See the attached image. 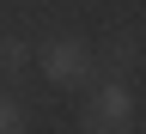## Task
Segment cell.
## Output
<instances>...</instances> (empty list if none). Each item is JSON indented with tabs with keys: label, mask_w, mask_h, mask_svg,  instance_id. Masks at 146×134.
<instances>
[{
	"label": "cell",
	"mask_w": 146,
	"mask_h": 134,
	"mask_svg": "<svg viewBox=\"0 0 146 134\" xmlns=\"http://www.w3.org/2000/svg\"><path fill=\"white\" fill-rule=\"evenodd\" d=\"M134 116H140L134 85L110 73L104 85H91V98H85V110H79V128H85V134H128V128H134Z\"/></svg>",
	"instance_id": "6da1fadb"
},
{
	"label": "cell",
	"mask_w": 146,
	"mask_h": 134,
	"mask_svg": "<svg viewBox=\"0 0 146 134\" xmlns=\"http://www.w3.org/2000/svg\"><path fill=\"white\" fill-rule=\"evenodd\" d=\"M31 55H36V67H43V79L61 85V91H73V85L91 79V49L79 43V37H49V43L31 49Z\"/></svg>",
	"instance_id": "7a4b0ae2"
},
{
	"label": "cell",
	"mask_w": 146,
	"mask_h": 134,
	"mask_svg": "<svg viewBox=\"0 0 146 134\" xmlns=\"http://www.w3.org/2000/svg\"><path fill=\"white\" fill-rule=\"evenodd\" d=\"M25 67H31V43L25 37H0V79H12Z\"/></svg>",
	"instance_id": "3957f363"
},
{
	"label": "cell",
	"mask_w": 146,
	"mask_h": 134,
	"mask_svg": "<svg viewBox=\"0 0 146 134\" xmlns=\"http://www.w3.org/2000/svg\"><path fill=\"white\" fill-rule=\"evenodd\" d=\"M31 122H25V104L12 98V91H0V134H25Z\"/></svg>",
	"instance_id": "277c9868"
},
{
	"label": "cell",
	"mask_w": 146,
	"mask_h": 134,
	"mask_svg": "<svg viewBox=\"0 0 146 134\" xmlns=\"http://www.w3.org/2000/svg\"><path fill=\"white\" fill-rule=\"evenodd\" d=\"M134 61H140V43H134V37H122V43L110 49V73H122V67H134Z\"/></svg>",
	"instance_id": "5b68a950"
}]
</instances>
